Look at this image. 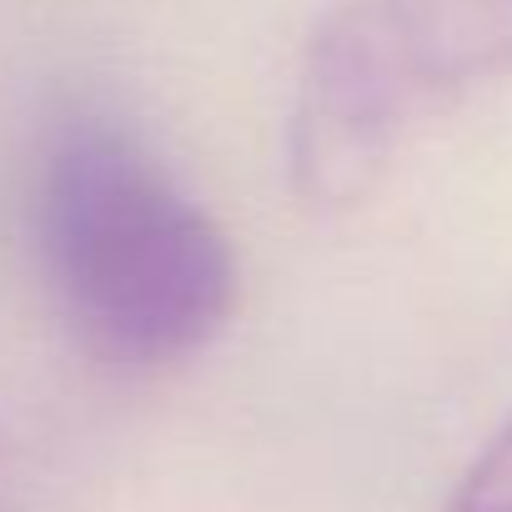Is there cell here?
<instances>
[{"label": "cell", "mask_w": 512, "mask_h": 512, "mask_svg": "<svg viewBox=\"0 0 512 512\" xmlns=\"http://www.w3.org/2000/svg\"><path fill=\"white\" fill-rule=\"evenodd\" d=\"M31 236L71 337L101 367H176L236 312L241 267L221 221L101 111H76L46 136Z\"/></svg>", "instance_id": "cell-1"}, {"label": "cell", "mask_w": 512, "mask_h": 512, "mask_svg": "<svg viewBox=\"0 0 512 512\" xmlns=\"http://www.w3.org/2000/svg\"><path fill=\"white\" fill-rule=\"evenodd\" d=\"M512 81V0H337L312 26L287 171L312 206H357L442 111Z\"/></svg>", "instance_id": "cell-2"}, {"label": "cell", "mask_w": 512, "mask_h": 512, "mask_svg": "<svg viewBox=\"0 0 512 512\" xmlns=\"http://www.w3.org/2000/svg\"><path fill=\"white\" fill-rule=\"evenodd\" d=\"M447 512H512V417L462 467Z\"/></svg>", "instance_id": "cell-3"}, {"label": "cell", "mask_w": 512, "mask_h": 512, "mask_svg": "<svg viewBox=\"0 0 512 512\" xmlns=\"http://www.w3.org/2000/svg\"><path fill=\"white\" fill-rule=\"evenodd\" d=\"M6 502H11V462L0 452V512H6Z\"/></svg>", "instance_id": "cell-4"}]
</instances>
